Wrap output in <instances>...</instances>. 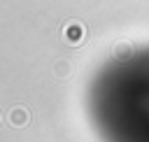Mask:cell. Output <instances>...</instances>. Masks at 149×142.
Here are the masks:
<instances>
[{"label": "cell", "instance_id": "6da1fadb", "mask_svg": "<svg viewBox=\"0 0 149 142\" xmlns=\"http://www.w3.org/2000/svg\"><path fill=\"white\" fill-rule=\"evenodd\" d=\"M61 35H63V40H65L68 44H74V47H77V44L84 42V37H86V28H84L81 21H68V23L63 26Z\"/></svg>", "mask_w": 149, "mask_h": 142}, {"label": "cell", "instance_id": "7a4b0ae2", "mask_svg": "<svg viewBox=\"0 0 149 142\" xmlns=\"http://www.w3.org/2000/svg\"><path fill=\"white\" fill-rule=\"evenodd\" d=\"M7 119H9L12 126H26V123H28V112H26L23 107H14Z\"/></svg>", "mask_w": 149, "mask_h": 142}, {"label": "cell", "instance_id": "3957f363", "mask_svg": "<svg viewBox=\"0 0 149 142\" xmlns=\"http://www.w3.org/2000/svg\"><path fill=\"white\" fill-rule=\"evenodd\" d=\"M56 74L65 77V74H68V63H63V61H61V63H56Z\"/></svg>", "mask_w": 149, "mask_h": 142}]
</instances>
